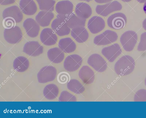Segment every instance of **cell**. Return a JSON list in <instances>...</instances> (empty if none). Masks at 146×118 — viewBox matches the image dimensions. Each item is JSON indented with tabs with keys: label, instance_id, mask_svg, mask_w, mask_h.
Instances as JSON below:
<instances>
[{
	"label": "cell",
	"instance_id": "obj_31",
	"mask_svg": "<svg viewBox=\"0 0 146 118\" xmlns=\"http://www.w3.org/2000/svg\"><path fill=\"white\" fill-rule=\"evenodd\" d=\"M70 76L67 72L65 71L61 72L59 73L57 77L58 82L61 84H64L70 80Z\"/></svg>",
	"mask_w": 146,
	"mask_h": 118
},
{
	"label": "cell",
	"instance_id": "obj_11",
	"mask_svg": "<svg viewBox=\"0 0 146 118\" xmlns=\"http://www.w3.org/2000/svg\"><path fill=\"white\" fill-rule=\"evenodd\" d=\"M101 52L102 54L109 61L112 62L121 53L122 50L118 44L115 43L104 48Z\"/></svg>",
	"mask_w": 146,
	"mask_h": 118
},
{
	"label": "cell",
	"instance_id": "obj_34",
	"mask_svg": "<svg viewBox=\"0 0 146 118\" xmlns=\"http://www.w3.org/2000/svg\"><path fill=\"white\" fill-rule=\"evenodd\" d=\"M137 50L139 51L146 50V32L142 33L140 37V41L138 46Z\"/></svg>",
	"mask_w": 146,
	"mask_h": 118
},
{
	"label": "cell",
	"instance_id": "obj_23",
	"mask_svg": "<svg viewBox=\"0 0 146 118\" xmlns=\"http://www.w3.org/2000/svg\"><path fill=\"white\" fill-rule=\"evenodd\" d=\"M75 12L76 15L79 17L86 19L91 16L92 11L88 4L85 3L81 2L76 5Z\"/></svg>",
	"mask_w": 146,
	"mask_h": 118
},
{
	"label": "cell",
	"instance_id": "obj_12",
	"mask_svg": "<svg viewBox=\"0 0 146 118\" xmlns=\"http://www.w3.org/2000/svg\"><path fill=\"white\" fill-rule=\"evenodd\" d=\"M41 42L45 45L50 46L55 44L58 37L55 32L50 28H46L42 30L40 35Z\"/></svg>",
	"mask_w": 146,
	"mask_h": 118
},
{
	"label": "cell",
	"instance_id": "obj_21",
	"mask_svg": "<svg viewBox=\"0 0 146 118\" xmlns=\"http://www.w3.org/2000/svg\"><path fill=\"white\" fill-rule=\"evenodd\" d=\"M78 75L84 83L90 84L93 82L95 74L93 70L87 66H83L80 70Z\"/></svg>",
	"mask_w": 146,
	"mask_h": 118
},
{
	"label": "cell",
	"instance_id": "obj_22",
	"mask_svg": "<svg viewBox=\"0 0 146 118\" xmlns=\"http://www.w3.org/2000/svg\"><path fill=\"white\" fill-rule=\"evenodd\" d=\"M73 9V4L69 0L58 2L55 6L56 11L58 14L66 16L72 13Z\"/></svg>",
	"mask_w": 146,
	"mask_h": 118
},
{
	"label": "cell",
	"instance_id": "obj_1",
	"mask_svg": "<svg viewBox=\"0 0 146 118\" xmlns=\"http://www.w3.org/2000/svg\"><path fill=\"white\" fill-rule=\"evenodd\" d=\"M135 66L133 59L129 55H124L120 58L116 62L114 70L117 75L125 76L131 73Z\"/></svg>",
	"mask_w": 146,
	"mask_h": 118
},
{
	"label": "cell",
	"instance_id": "obj_40",
	"mask_svg": "<svg viewBox=\"0 0 146 118\" xmlns=\"http://www.w3.org/2000/svg\"><path fill=\"white\" fill-rule=\"evenodd\" d=\"M122 1L124 2H128L129 1H130L131 0H121Z\"/></svg>",
	"mask_w": 146,
	"mask_h": 118
},
{
	"label": "cell",
	"instance_id": "obj_28",
	"mask_svg": "<svg viewBox=\"0 0 146 118\" xmlns=\"http://www.w3.org/2000/svg\"><path fill=\"white\" fill-rule=\"evenodd\" d=\"M67 87L69 90L77 94L82 93L85 90L83 85L76 79L70 80L67 83Z\"/></svg>",
	"mask_w": 146,
	"mask_h": 118
},
{
	"label": "cell",
	"instance_id": "obj_15",
	"mask_svg": "<svg viewBox=\"0 0 146 118\" xmlns=\"http://www.w3.org/2000/svg\"><path fill=\"white\" fill-rule=\"evenodd\" d=\"M39 25L36 21L31 18L26 19L23 24L27 34L32 38L38 35L40 30Z\"/></svg>",
	"mask_w": 146,
	"mask_h": 118
},
{
	"label": "cell",
	"instance_id": "obj_16",
	"mask_svg": "<svg viewBox=\"0 0 146 118\" xmlns=\"http://www.w3.org/2000/svg\"><path fill=\"white\" fill-rule=\"evenodd\" d=\"M105 26L104 20L98 16H94L89 20L87 27L90 32L93 34H96L102 30Z\"/></svg>",
	"mask_w": 146,
	"mask_h": 118
},
{
	"label": "cell",
	"instance_id": "obj_30",
	"mask_svg": "<svg viewBox=\"0 0 146 118\" xmlns=\"http://www.w3.org/2000/svg\"><path fill=\"white\" fill-rule=\"evenodd\" d=\"M60 101H76V97L66 91H63L61 93L58 98Z\"/></svg>",
	"mask_w": 146,
	"mask_h": 118
},
{
	"label": "cell",
	"instance_id": "obj_6",
	"mask_svg": "<svg viewBox=\"0 0 146 118\" xmlns=\"http://www.w3.org/2000/svg\"><path fill=\"white\" fill-rule=\"evenodd\" d=\"M107 22L108 26L111 29H119L125 26L127 18L122 13H116L110 16L108 18Z\"/></svg>",
	"mask_w": 146,
	"mask_h": 118
},
{
	"label": "cell",
	"instance_id": "obj_9",
	"mask_svg": "<svg viewBox=\"0 0 146 118\" xmlns=\"http://www.w3.org/2000/svg\"><path fill=\"white\" fill-rule=\"evenodd\" d=\"M57 18L63 20L70 29L78 26H84L86 20L79 17L73 13L64 15L58 14Z\"/></svg>",
	"mask_w": 146,
	"mask_h": 118
},
{
	"label": "cell",
	"instance_id": "obj_39",
	"mask_svg": "<svg viewBox=\"0 0 146 118\" xmlns=\"http://www.w3.org/2000/svg\"><path fill=\"white\" fill-rule=\"evenodd\" d=\"M139 2L142 3L145 2L146 0H137Z\"/></svg>",
	"mask_w": 146,
	"mask_h": 118
},
{
	"label": "cell",
	"instance_id": "obj_13",
	"mask_svg": "<svg viewBox=\"0 0 146 118\" xmlns=\"http://www.w3.org/2000/svg\"><path fill=\"white\" fill-rule=\"evenodd\" d=\"M43 47L36 41H29L25 44L23 51L31 56H36L40 55L43 52Z\"/></svg>",
	"mask_w": 146,
	"mask_h": 118
},
{
	"label": "cell",
	"instance_id": "obj_18",
	"mask_svg": "<svg viewBox=\"0 0 146 118\" xmlns=\"http://www.w3.org/2000/svg\"><path fill=\"white\" fill-rule=\"evenodd\" d=\"M71 36L79 43L86 41L89 37V33L84 26H78L72 29L71 31Z\"/></svg>",
	"mask_w": 146,
	"mask_h": 118
},
{
	"label": "cell",
	"instance_id": "obj_20",
	"mask_svg": "<svg viewBox=\"0 0 146 118\" xmlns=\"http://www.w3.org/2000/svg\"><path fill=\"white\" fill-rule=\"evenodd\" d=\"M19 5L23 13L27 15H33L37 11L36 5L33 0H21Z\"/></svg>",
	"mask_w": 146,
	"mask_h": 118
},
{
	"label": "cell",
	"instance_id": "obj_10",
	"mask_svg": "<svg viewBox=\"0 0 146 118\" xmlns=\"http://www.w3.org/2000/svg\"><path fill=\"white\" fill-rule=\"evenodd\" d=\"M82 59L79 55L73 54L67 56L64 62V67L67 71L70 72L75 71L81 66Z\"/></svg>",
	"mask_w": 146,
	"mask_h": 118
},
{
	"label": "cell",
	"instance_id": "obj_36",
	"mask_svg": "<svg viewBox=\"0 0 146 118\" xmlns=\"http://www.w3.org/2000/svg\"><path fill=\"white\" fill-rule=\"evenodd\" d=\"M112 0H94L95 1L99 3H103L109 2Z\"/></svg>",
	"mask_w": 146,
	"mask_h": 118
},
{
	"label": "cell",
	"instance_id": "obj_26",
	"mask_svg": "<svg viewBox=\"0 0 146 118\" xmlns=\"http://www.w3.org/2000/svg\"><path fill=\"white\" fill-rule=\"evenodd\" d=\"M29 65V61L27 58L20 56L15 59L13 66L15 70L19 72H23L28 69Z\"/></svg>",
	"mask_w": 146,
	"mask_h": 118
},
{
	"label": "cell",
	"instance_id": "obj_17",
	"mask_svg": "<svg viewBox=\"0 0 146 118\" xmlns=\"http://www.w3.org/2000/svg\"><path fill=\"white\" fill-rule=\"evenodd\" d=\"M3 19L9 17L14 19L16 23L21 22L23 18V15L18 6L14 5L5 9L2 13Z\"/></svg>",
	"mask_w": 146,
	"mask_h": 118
},
{
	"label": "cell",
	"instance_id": "obj_42",
	"mask_svg": "<svg viewBox=\"0 0 146 118\" xmlns=\"http://www.w3.org/2000/svg\"><path fill=\"white\" fill-rule=\"evenodd\" d=\"M145 86H146V77L145 80Z\"/></svg>",
	"mask_w": 146,
	"mask_h": 118
},
{
	"label": "cell",
	"instance_id": "obj_27",
	"mask_svg": "<svg viewBox=\"0 0 146 118\" xmlns=\"http://www.w3.org/2000/svg\"><path fill=\"white\" fill-rule=\"evenodd\" d=\"M59 92V88L56 85L54 84H50L44 87L43 93L46 99L52 100L57 97Z\"/></svg>",
	"mask_w": 146,
	"mask_h": 118
},
{
	"label": "cell",
	"instance_id": "obj_35",
	"mask_svg": "<svg viewBox=\"0 0 146 118\" xmlns=\"http://www.w3.org/2000/svg\"><path fill=\"white\" fill-rule=\"evenodd\" d=\"M16 0H0V4L2 5H6L13 3Z\"/></svg>",
	"mask_w": 146,
	"mask_h": 118
},
{
	"label": "cell",
	"instance_id": "obj_37",
	"mask_svg": "<svg viewBox=\"0 0 146 118\" xmlns=\"http://www.w3.org/2000/svg\"><path fill=\"white\" fill-rule=\"evenodd\" d=\"M142 25L143 28L146 30V18L143 21Z\"/></svg>",
	"mask_w": 146,
	"mask_h": 118
},
{
	"label": "cell",
	"instance_id": "obj_4",
	"mask_svg": "<svg viewBox=\"0 0 146 118\" xmlns=\"http://www.w3.org/2000/svg\"><path fill=\"white\" fill-rule=\"evenodd\" d=\"M56 70L54 67L46 66L42 68L37 74L38 82L41 83H45L53 81L56 75Z\"/></svg>",
	"mask_w": 146,
	"mask_h": 118
},
{
	"label": "cell",
	"instance_id": "obj_32",
	"mask_svg": "<svg viewBox=\"0 0 146 118\" xmlns=\"http://www.w3.org/2000/svg\"><path fill=\"white\" fill-rule=\"evenodd\" d=\"M135 101H146V90L141 89L136 92L134 95Z\"/></svg>",
	"mask_w": 146,
	"mask_h": 118
},
{
	"label": "cell",
	"instance_id": "obj_24",
	"mask_svg": "<svg viewBox=\"0 0 146 118\" xmlns=\"http://www.w3.org/2000/svg\"><path fill=\"white\" fill-rule=\"evenodd\" d=\"M58 46L63 52L68 53L74 51L76 47V43L69 37L60 39L58 42Z\"/></svg>",
	"mask_w": 146,
	"mask_h": 118
},
{
	"label": "cell",
	"instance_id": "obj_41",
	"mask_svg": "<svg viewBox=\"0 0 146 118\" xmlns=\"http://www.w3.org/2000/svg\"><path fill=\"white\" fill-rule=\"evenodd\" d=\"M79 0L85 1H86L87 2H89L92 1V0Z\"/></svg>",
	"mask_w": 146,
	"mask_h": 118
},
{
	"label": "cell",
	"instance_id": "obj_25",
	"mask_svg": "<svg viewBox=\"0 0 146 118\" xmlns=\"http://www.w3.org/2000/svg\"><path fill=\"white\" fill-rule=\"evenodd\" d=\"M47 54L49 60L55 64L60 63L64 58V54L63 51L57 47L49 49Z\"/></svg>",
	"mask_w": 146,
	"mask_h": 118
},
{
	"label": "cell",
	"instance_id": "obj_8",
	"mask_svg": "<svg viewBox=\"0 0 146 118\" xmlns=\"http://www.w3.org/2000/svg\"><path fill=\"white\" fill-rule=\"evenodd\" d=\"M87 62L95 70L100 72L105 71L107 68L106 61L100 55L94 54L88 58Z\"/></svg>",
	"mask_w": 146,
	"mask_h": 118
},
{
	"label": "cell",
	"instance_id": "obj_33",
	"mask_svg": "<svg viewBox=\"0 0 146 118\" xmlns=\"http://www.w3.org/2000/svg\"><path fill=\"white\" fill-rule=\"evenodd\" d=\"M16 22L12 18L7 17L4 19L2 21L3 27L6 29H10L15 26Z\"/></svg>",
	"mask_w": 146,
	"mask_h": 118
},
{
	"label": "cell",
	"instance_id": "obj_2",
	"mask_svg": "<svg viewBox=\"0 0 146 118\" xmlns=\"http://www.w3.org/2000/svg\"><path fill=\"white\" fill-rule=\"evenodd\" d=\"M137 35L136 32L129 30L124 32L121 36L120 42L124 49L130 52L133 49L137 41Z\"/></svg>",
	"mask_w": 146,
	"mask_h": 118
},
{
	"label": "cell",
	"instance_id": "obj_19",
	"mask_svg": "<svg viewBox=\"0 0 146 118\" xmlns=\"http://www.w3.org/2000/svg\"><path fill=\"white\" fill-rule=\"evenodd\" d=\"M54 15L52 11L42 10L39 12L35 17L36 21L42 27L48 26L54 18Z\"/></svg>",
	"mask_w": 146,
	"mask_h": 118
},
{
	"label": "cell",
	"instance_id": "obj_3",
	"mask_svg": "<svg viewBox=\"0 0 146 118\" xmlns=\"http://www.w3.org/2000/svg\"><path fill=\"white\" fill-rule=\"evenodd\" d=\"M117 38L118 35L116 32L110 30H107L95 36L94 42L97 45H106L115 42Z\"/></svg>",
	"mask_w": 146,
	"mask_h": 118
},
{
	"label": "cell",
	"instance_id": "obj_29",
	"mask_svg": "<svg viewBox=\"0 0 146 118\" xmlns=\"http://www.w3.org/2000/svg\"><path fill=\"white\" fill-rule=\"evenodd\" d=\"M40 10L53 11L54 9L55 1L54 0H36Z\"/></svg>",
	"mask_w": 146,
	"mask_h": 118
},
{
	"label": "cell",
	"instance_id": "obj_38",
	"mask_svg": "<svg viewBox=\"0 0 146 118\" xmlns=\"http://www.w3.org/2000/svg\"><path fill=\"white\" fill-rule=\"evenodd\" d=\"M143 9L144 12L146 14V2L145 3L143 7Z\"/></svg>",
	"mask_w": 146,
	"mask_h": 118
},
{
	"label": "cell",
	"instance_id": "obj_5",
	"mask_svg": "<svg viewBox=\"0 0 146 118\" xmlns=\"http://www.w3.org/2000/svg\"><path fill=\"white\" fill-rule=\"evenodd\" d=\"M122 6L117 1H113L103 5H97L96 8L97 13L103 16L106 17L110 13L121 10Z\"/></svg>",
	"mask_w": 146,
	"mask_h": 118
},
{
	"label": "cell",
	"instance_id": "obj_7",
	"mask_svg": "<svg viewBox=\"0 0 146 118\" xmlns=\"http://www.w3.org/2000/svg\"><path fill=\"white\" fill-rule=\"evenodd\" d=\"M3 35L6 41L11 44H15L19 42L23 37L21 29L16 26L11 29H5L4 31Z\"/></svg>",
	"mask_w": 146,
	"mask_h": 118
},
{
	"label": "cell",
	"instance_id": "obj_14",
	"mask_svg": "<svg viewBox=\"0 0 146 118\" xmlns=\"http://www.w3.org/2000/svg\"><path fill=\"white\" fill-rule=\"evenodd\" d=\"M52 29L59 36H62L69 34L70 28L65 22L58 18L55 19L51 24Z\"/></svg>",
	"mask_w": 146,
	"mask_h": 118
}]
</instances>
